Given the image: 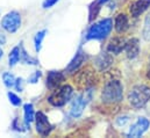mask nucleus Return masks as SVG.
Here are the masks:
<instances>
[{"label": "nucleus", "mask_w": 150, "mask_h": 138, "mask_svg": "<svg viewBox=\"0 0 150 138\" xmlns=\"http://www.w3.org/2000/svg\"><path fill=\"white\" fill-rule=\"evenodd\" d=\"M101 101L106 104H119L123 100V85L121 81L112 79L107 81L101 91Z\"/></svg>", "instance_id": "1"}, {"label": "nucleus", "mask_w": 150, "mask_h": 138, "mask_svg": "<svg viewBox=\"0 0 150 138\" xmlns=\"http://www.w3.org/2000/svg\"><path fill=\"white\" fill-rule=\"evenodd\" d=\"M128 101L135 109L143 108L150 101V87L144 84L133 86L128 93Z\"/></svg>", "instance_id": "2"}, {"label": "nucleus", "mask_w": 150, "mask_h": 138, "mask_svg": "<svg viewBox=\"0 0 150 138\" xmlns=\"http://www.w3.org/2000/svg\"><path fill=\"white\" fill-rule=\"evenodd\" d=\"M113 29V20L111 18H105L98 22H94L86 33V39L101 41L111 34Z\"/></svg>", "instance_id": "3"}, {"label": "nucleus", "mask_w": 150, "mask_h": 138, "mask_svg": "<svg viewBox=\"0 0 150 138\" xmlns=\"http://www.w3.org/2000/svg\"><path fill=\"white\" fill-rule=\"evenodd\" d=\"M74 98V88L70 85H61L48 96V102L52 107L61 108L70 102Z\"/></svg>", "instance_id": "4"}, {"label": "nucleus", "mask_w": 150, "mask_h": 138, "mask_svg": "<svg viewBox=\"0 0 150 138\" xmlns=\"http://www.w3.org/2000/svg\"><path fill=\"white\" fill-rule=\"evenodd\" d=\"M91 94H92V92L87 88V89H85L83 93L76 95L75 98L72 99L71 106H70V110H69V114H70L71 117L78 118V117L81 116L84 109L86 108L87 104H88L90 100H91Z\"/></svg>", "instance_id": "5"}, {"label": "nucleus", "mask_w": 150, "mask_h": 138, "mask_svg": "<svg viewBox=\"0 0 150 138\" xmlns=\"http://www.w3.org/2000/svg\"><path fill=\"white\" fill-rule=\"evenodd\" d=\"M21 25H22L21 14L16 11H12V12H8L7 14H5L0 22L1 28L5 32L11 33V34L16 33L20 29Z\"/></svg>", "instance_id": "6"}, {"label": "nucleus", "mask_w": 150, "mask_h": 138, "mask_svg": "<svg viewBox=\"0 0 150 138\" xmlns=\"http://www.w3.org/2000/svg\"><path fill=\"white\" fill-rule=\"evenodd\" d=\"M35 128H36V132L42 137H47L51 134V131L54 130V125L50 123V121L48 120V116L43 113V111H38L35 114Z\"/></svg>", "instance_id": "7"}, {"label": "nucleus", "mask_w": 150, "mask_h": 138, "mask_svg": "<svg viewBox=\"0 0 150 138\" xmlns=\"http://www.w3.org/2000/svg\"><path fill=\"white\" fill-rule=\"evenodd\" d=\"M150 128V121L147 117H139L137 121L130 125L128 132H127V137H142Z\"/></svg>", "instance_id": "8"}, {"label": "nucleus", "mask_w": 150, "mask_h": 138, "mask_svg": "<svg viewBox=\"0 0 150 138\" xmlns=\"http://www.w3.org/2000/svg\"><path fill=\"white\" fill-rule=\"evenodd\" d=\"M77 75L75 77V84L78 85V87L80 88H84V89H87L90 88L93 84H94V80H96V75H94V72H92L91 70L86 69L83 70V71H77Z\"/></svg>", "instance_id": "9"}, {"label": "nucleus", "mask_w": 150, "mask_h": 138, "mask_svg": "<svg viewBox=\"0 0 150 138\" xmlns=\"http://www.w3.org/2000/svg\"><path fill=\"white\" fill-rule=\"evenodd\" d=\"M64 80H65V75H64L63 72H61V71H49L48 74H47L45 85H47L48 89L54 91L57 87H59L63 84Z\"/></svg>", "instance_id": "10"}, {"label": "nucleus", "mask_w": 150, "mask_h": 138, "mask_svg": "<svg viewBox=\"0 0 150 138\" xmlns=\"http://www.w3.org/2000/svg\"><path fill=\"white\" fill-rule=\"evenodd\" d=\"M86 54L85 51H83L81 49H78L76 52L75 57L71 59V62L69 63V65L67 66L65 71L68 73H76L78 70L83 66V64L86 62Z\"/></svg>", "instance_id": "11"}, {"label": "nucleus", "mask_w": 150, "mask_h": 138, "mask_svg": "<svg viewBox=\"0 0 150 138\" xmlns=\"http://www.w3.org/2000/svg\"><path fill=\"white\" fill-rule=\"evenodd\" d=\"M113 64V56L112 54H110L107 50L106 51H103L100 52L96 59H94V65L96 68L99 70V71H106L108 70Z\"/></svg>", "instance_id": "12"}, {"label": "nucleus", "mask_w": 150, "mask_h": 138, "mask_svg": "<svg viewBox=\"0 0 150 138\" xmlns=\"http://www.w3.org/2000/svg\"><path fill=\"white\" fill-rule=\"evenodd\" d=\"M129 16L126 13H119L114 19V29L117 34H123L129 29Z\"/></svg>", "instance_id": "13"}, {"label": "nucleus", "mask_w": 150, "mask_h": 138, "mask_svg": "<svg viewBox=\"0 0 150 138\" xmlns=\"http://www.w3.org/2000/svg\"><path fill=\"white\" fill-rule=\"evenodd\" d=\"M125 52L128 59L133 61L140 55V41L137 38H130L126 42L125 45Z\"/></svg>", "instance_id": "14"}, {"label": "nucleus", "mask_w": 150, "mask_h": 138, "mask_svg": "<svg viewBox=\"0 0 150 138\" xmlns=\"http://www.w3.org/2000/svg\"><path fill=\"white\" fill-rule=\"evenodd\" d=\"M150 7V0H136L134 1L129 7V13L132 18H139L141 16L148 8Z\"/></svg>", "instance_id": "15"}, {"label": "nucleus", "mask_w": 150, "mask_h": 138, "mask_svg": "<svg viewBox=\"0 0 150 138\" xmlns=\"http://www.w3.org/2000/svg\"><path fill=\"white\" fill-rule=\"evenodd\" d=\"M126 42L127 41L122 37H113L112 39L108 42L106 50L112 55H119L125 50Z\"/></svg>", "instance_id": "16"}, {"label": "nucleus", "mask_w": 150, "mask_h": 138, "mask_svg": "<svg viewBox=\"0 0 150 138\" xmlns=\"http://www.w3.org/2000/svg\"><path fill=\"white\" fill-rule=\"evenodd\" d=\"M35 110L33 104H23V125L26 130L30 129V124L35 121Z\"/></svg>", "instance_id": "17"}, {"label": "nucleus", "mask_w": 150, "mask_h": 138, "mask_svg": "<svg viewBox=\"0 0 150 138\" xmlns=\"http://www.w3.org/2000/svg\"><path fill=\"white\" fill-rule=\"evenodd\" d=\"M20 62L26 65H38V61L36 58H34L27 54L23 45H20Z\"/></svg>", "instance_id": "18"}, {"label": "nucleus", "mask_w": 150, "mask_h": 138, "mask_svg": "<svg viewBox=\"0 0 150 138\" xmlns=\"http://www.w3.org/2000/svg\"><path fill=\"white\" fill-rule=\"evenodd\" d=\"M20 62V46H14L8 54V65L14 68Z\"/></svg>", "instance_id": "19"}, {"label": "nucleus", "mask_w": 150, "mask_h": 138, "mask_svg": "<svg viewBox=\"0 0 150 138\" xmlns=\"http://www.w3.org/2000/svg\"><path fill=\"white\" fill-rule=\"evenodd\" d=\"M47 33H48L47 29H42V30H40V32H38L35 34V37H34V48H35V51L38 54L41 51V49H42V44H43V41L45 38Z\"/></svg>", "instance_id": "20"}, {"label": "nucleus", "mask_w": 150, "mask_h": 138, "mask_svg": "<svg viewBox=\"0 0 150 138\" xmlns=\"http://www.w3.org/2000/svg\"><path fill=\"white\" fill-rule=\"evenodd\" d=\"M2 82L4 85L8 88V89H12L14 88L15 86V82H16V77L11 73V72H4L2 73Z\"/></svg>", "instance_id": "21"}, {"label": "nucleus", "mask_w": 150, "mask_h": 138, "mask_svg": "<svg viewBox=\"0 0 150 138\" xmlns=\"http://www.w3.org/2000/svg\"><path fill=\"white\" fill-rule=\"evenodd\" d=\"M142 37L146 41H150V13L144 19V25H143V30H142Z\"/></svg>", "instance_id": "22"}, {"label": "nucleus", "mask_w": 150, "mask_h": 138, "mask_svg": "<svg viewBox=\"0 0 150 138\" xmlns=\"http://www.w3.org/2000/svg\"><path fill=\"white\" fill-rule=\"evenodd\" d=\"M100 4L98 2V1H96V2H93L91 6H90V18H88V20L90 21H92L93 19H96L97 16H98V14H99V11H100Z\"/></svg>", "instance_id": "23"}, {"label": "nucleus", "mask_w": 150, "mask_h": 138, "mask_svg": "<svg viewBox=\"0 0 150 138\" xmlns=\"http://www.w3.org/2000/svg\"><path fill=\"white\" fill-rule=\"evenodd\" d=\"M7 98H8V101L11 102V104H13L14 107H20V106L22 104L21 98H20L19 95H16L15 93L11 92V91L7 93Z\"/></svg>", "instance_id": "24"}, {"label": "nucleus", "mask_w": 150, "mask_h": 138, "mask_svg": "<svg viewBox=\"0 0 150 138\" xmlns=\"http://www.w3.org/2000/svg\"><path fill=\"white\" fill-rule=\"evenodd\" d=\"M41 77H42V72H41V71H35L32 75H29L28 82H29V84H36L38 80H40Z\"/></svg>", "instance_id": "25"}, {"label": "nucleus", "mask_w": 150, "mask_h": 138, "mask_svg": "<svg viewBox=\"0 0 150 138\" xmlns=\"http://www.w3.org/2000/svg\"><path fill=\"white\" fill-rule=\"evenodd\" d=\"M14 88H15L18 92H22L23 88H25V80H23L22 78H16V82H15Z\"/></svg>", "instance_id": "26"}, {"label": "nucleus", "mask_w": 150, "mask_h": 138, "mask_svg": "<svg viewBox=\"0 0 150 138\" xmlns=\"http://www.w3.org/2000/svg\"><path fill=\"white\" fill-rule=\"evenodd\" d=\"M58 1H59V0H43V2H42V8H44V9L51 8V7H54Z\"/></svg>", "instance_id": "27"}, {"label": "nucleus", "mask_w": 150, "mask_h": 138, "mask_svg": "<svg viewBox=\"0 0 150 138\" xmlns=\"http://www.w3.org/2000/svg\"><path fill=\"white\" fill-rule=\"evenodd\" d=\"M128 121H129V117L128 116H121V117H119V118H116V125L117 127H125L127 123H128Z\"/></svg>", "instance_id": "28"}, {"label": "nucleus", "mask_w": 150, "mask_h": 138, "mask_svg": "<svg viewBox=\"0 0 150 138\" xmlns=\"http://www.w3.org/2000/svg\"><path fill=\"white\" fill-rule=\"evenodd\" d=\"M12 127H13V129L15 130V131H23L22 129H21V125H19L18 124V118H14V121H13V123H12Z\"/></svg>", "instance_id": "29"}, {"label": "nucleus", "mask_w": 150, "mask_h": 138, "mask_svg": "<svg viewBox=\"0 0 150 138\" xmlns=\"http://www.w3.org/2000/svg\"><path fill=\"white\" fill-rule=\"evenodd\" d=\"M5 43H6V36L1 33L0 34V45H4Z\"/></svg>", "instance_id": "30"}, {"label": "nucleus", "mask_w": 150, "mask_h": 138, "mask_svg": "<svg viewBox=\"0 0 150 138\" xmlns=\"http://www.w3.org/2000/svg\"><path fill=\"white\" fill-rule=\"evenodd\" d=\"M147 78L150 80V62H149V65H148V70H147Z\"/></svg>", "instance_id": "31"}, {"label": "nucleus", "mask_w": 150, "mask_h": 138, "mask_svg": "<svg viewBox=\"0 0 150 138\" xmlns=\"http://www.w3.org/2000/svg\"><path fill=\"white\" fill-rule=\"evenodd\" d=\"M97 1H98L100 5H103V4H106V2H107V1H110V0H97Z\"/></svg>", "instance_id": "32"}, {"label": "nucleus", "mask_w": 150, "mask_h": 138, "mask_svg": "<svg viewBox=\"0 0 150 138\" xmlns=\"http://www.w3.org/2000/svg\"><path fill=\"white\" fill-rule=\"evenodd\" d=\"M2 55H4V51H2V49L0 48V59L2 58Z\"/></svg>", "instance_id": "33"}]
</instances>
